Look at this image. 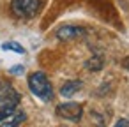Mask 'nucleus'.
Listing matches in <instances>:
<instances>
[{"mask_svg": "<svg viewBox=\"0 0 129 127\" xmlns=\"http://www.w3.org/2000/svg\"><path fill=\"white\" fill-rule=\"evenodd\" d=\"M20 102V94L6 81L0 83V120L11 115Z\"/></svg>", "mask_w": 129, "mask_h": 127, "instance_id": "f257e3e1", "label": "nucleus"}, {"mask_svg": "<svg viewBox=\"0 0 129 127\" xmlns=\"http://www.w3.org/2000/svg\"><path fill=\"white\" fill-rule=\"evenodd\" d=\"M28 88L36 97H39L43 101H51V97H53V87H51V83H50V79H48V76L44 72L30 74Z\"/></svg>", "mask_w": 129, "mask_h": 127, "instance_id": "f03ea898", "label": "nucleus"}, {"mask_svg": "<svg viewBox=\"0 0 129 127\" xmlns=\"http://www.w3.org/2000/svg\"><path fill=\"white\" fill-rule=\"evenodd\" d=\"M11 11L16 18H34L41 11V0H13Z\"/></svg>", "mask_w": 129, "mask_h": 127, "instance_id": "7ed1b4c3", "label": "nucleus"}, {"mask_svg": "<svg viewBox=\"0 0 129 127\" xmlns=\"http://www.w3.org/2000/svg\"><path fill=\"white\" fill-rule=\"evenodd\" d=\"M57 115L62 116V118H66V120L78 122L81 118V115H83V108L78 102H64V104L57 106Z\"/></svg>", "mask_w": 129, "mask_h": 127, "instance_id": "20e7f679", "label": "nucleus"}, {"mask_svg": "<svg viewBox=\"0 0 129 127\" xmlns=\"http://www.w3.org/2000/svg\"><path fill=\"white\" fill-rule=\"evenodd\" d=\"M83 34H85V28H81V27H71V25L62 27V28L57 30V37L60 41H71V39L81 37Z\"/></svg>", "mask_w": 129, "mask_h": 127, "instance_id": "39448f33", "label": "nucleus"}, {"mask_svg": "<svg viewBox=\"0 0 129 127\" xmlns=\"http://www.w3.org/2000/svg\"><path fill=\"white\" fill-rule=\"evenodd\" d=\"M27 115L20 109H14L11 115H7L6 118L0 120V127H20L23 122H25Z\"/></svg>", "mask_w": 129, "mask_h": 127, "instance_id": "423d86ee", "label": "nucleus"}, {"mask_svg": "<svg viewBox=\"0 0 129 127\" xmlns=\"http://www.w3.org/2000/svg\"><path fill=\"white\" fill-rule=\"evenodd\" d=\"M81 88V81H67V83H64L62 85V88H60V95L62 97H73L78 90Z\"/></svg>", "mask_w": 129, "mask_h": 127, "instance_id": "0eeeda50", "label": "nucleus"}, {"mask_svg": "<svg viewBox=\"0 0 129 127\" xmlns=\"http://www.w3.org/2000/svg\"><path fill=\"white\" fill-rule=\"evenodd\" d=\"M2 50H11V51H16V53H20V55H23V53H25V48H23L21 44L14 43V41L4 43V44H2Z\"/></svg>", "mask_w": 129, "mask_h": 127, "instance_id": "6e6552de", "label": "nucleus"}, {"mask_svg": "<svg viewBox=\"0 0 129 127\" xmlns=\"http://www.w3.org/2000/svg\"><path fill=\"white\" fill-rule=\"evenodd\" d=\"M87 67H88L90 71H99V69L103 67V60H101L99 57H95V58H92V60L87 62Z\"/></svg>", "mask_w": 129, "mask_h": 127, "instance_id": "1a4fd4ad", "label": "nucleus"}, {"mask_svg": "<svg viewBox=\"0 0 129 127\" xmlns=\"http://www.w3.org/2000/svg\"><path fill=\"white\" fill-rule=\"evenodd\" d=\"M113 127H129V120H127V118H120Z\"/></svg>", "mask_w": 129, "mask_h": 127, "instance_id": "9d476101", "label": "nucleus"}, {"mask_svg": "<svg viewBox=\"0 0 129 127\" xmlns=\"http://www.w3.org/2000/svg\"><path fill=\"white\" fill-rule=\"evenodd\" d=\"M23 72V67L21 65H18V67H13L11 69V74H21Z\"/></svg>", "mask_w": 129, "mask_h": 127, "instance_id": "9b49d317", "label": "nucleus"}]
</instances>
